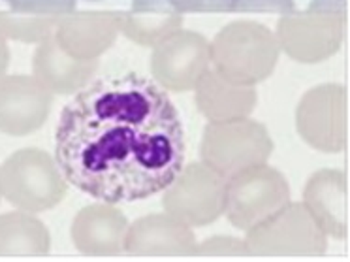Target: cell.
I'll return each mask as SVG.
<instances>
[{
	"label": "cell",
	"mask_w": 350,
	"mask_h": 262,
	"mask_svg": "<svg viewBox=\"0 0 350 262\" xmlns=\"http://www.w3.org/2000/svg\"><path fill=\"white\" fill-rule=\"evenodd\" d=\"M209 46L196 32H175L154 47L152 76L162 87L187 91L202 81L209 62Z\"/></svg>",
	"instance_id": "7"
},
{
	"label": "cell",
	"mask_w": 350,
	"mask_h": 262,
	"mask_svg": "<svg viewBox=\"0 0 350 262\" xmlns=\"http://www.w3.org/2000/svg\"><path fill=\"white\" fill-rule=\"evenodd\" d=\"M187 157L179 112L151 77L104 76L62 108L55 162L66 183L107 204L166 191Z\"/></svg>",
	"instance_id": "1"
},
{
	"label": "cell",
	"mask_w": 350,
	"mask_h": 262,
	"mask_svg": "<svg viewBox=\"0 0 350 262\" xmlns=\"http://www.w3.org/2000/svg\"><path fill=\"white\" fill-rule=\"evenodd\" d=\"M92 2H98V0H92Z\"/></svg>",
	"instance_id": "20"
},
{
	"label": "cell",
	"mask_w": 350,
	"mask_h": 262,
	"mask_svg": "<svg viewBox=\"0 0 350 262\" xmlns=\"http://www.w3.org/2000/svg\"><path fill=\"white\" fill-rule=\"evenodd\" d=\"M17 14H64L76 8L77 0H6Z\"/></svg>",
	"instance_id": "15"
},
{
	"label": "cell",
	"mask_w": 350,
	"mask_h": 262,
	"mask_svg": "<svg viewBox=\"0 0 350 262\" xmlns=\"http://www.w3.org/2000/svg\"><path fill=\"white\" fill-rule=\"evenodd\" d=\"M129 221L113 204H92L83 208L72 223V239L79 253L111 257L124 251Z\"/></svg>",
	"instance_id": "10"
},
{
	"label": "cell",
	"mask_w": 350,
	"mask_h": 262,
	"mask_svg": "<svg viewBox=\"0 0 350 262\" xmlns=\"http://www.w3.org/2000/svg\"><path fill=\"white\" fill-rule=\"evenodd\" d=\"M94 66V61L72 59L55 40H47L34 55V74L40 77V83L57 93L74 91L91 76Z\"/></svg>",
	"instance_id": "12"
},
{
	"label": "cell",
	"mask_w": 350,
	"mask_h": 262,
	"mask_svg": "<svg viewBox=\"0 0 350 262\" xmlns=\"http://www.w3.org/2000/svg\"><path fill=\"white\" fill-rule=\"evenodd\" d=\"M226 179L206 164H191L179 172L167 187L164 209L167 215L189 226H202L217 221L224 213Z\"/></svg>",
	"instance_id": "6"
},
{
	"label": "cell",
	"mask_w": 350,
	"mask_h": 262,
	"mask_svg": "<svg viewBox=\"0 0 350 262\" xmlns=\"http://www.w3.org/2000/svg\"><path fill=\"white\" fill-rule=\"evenodd\" d=\"M206 166L224 176H236L247 168L264 164L271 142L266 131L251 121H226L209 125L204 142Z\"/></svg>",
	"instance_id": "5"
},
{
	"label": "cell",
	"mask_w": 350,
	"mask_h": 262,
	"mask_svg": "<svg viewBox=\"0 0 350 262\" xmlns=\"http://www.w3.org/2000/svg\"><path fill=\"white\" fill-rule=\"evenodd\" d=\"M49 249V231L29 211L0 215V257H44Z\"/></svg>",
	"instance_id": "13"
},
{
	"label": "cell",
	"mask_w": 350,
	"mask_h": 262,
	"mask_svg": "<svg viewBox=\"0 0 350 262\" xmlns=\"http://www.w3.org/2000/svg\"><path fill=\"white\" fill-rule=\"evenodd\" d=\"M2 196L16 208L38 213L55 208L66 194V179L42 149H21L0 168Z\"/></svg>",
	"instance_id": "2"
},
{
	"label": "cell",
	"mask_w": 350,
	"mask_h": 262,
	"mask_svg": "<svg viewBox=\"0 0 350 262\" xmlns=\"http://www.w3.org/2000/svg\"><path fill=\"white\" fill-rule=\"evenodd\" d=\"M8 46H6V42L0 36V76H2V72L6 70V66H8Z\"/></svg>",
	"instance_id": "18"
},
{
	"label": "cell",
	"mask_w": 350,
	"mask_h": 262,
	"mask_svg": "<svg viewBox=\"0 0 350 262\" xmlns=\"http://www.w3.org/2000/svg\"><path fill=\"white\" fill-rule=\"evenodd\" d=\"M245 244L249 254L264 257H319L326 251V234L320 231L304 204H286L251 231Z\"/></svg>",
	"instance_id": "3"
},
{
	"label": "cell",
	"mask_w": 350,
	"mask_h": 262,
	"mask_svg": "<svg viewBox=\"0 0 350 262\" xmlns=\"http://www.w3.org/2000/svg\"><path fill=\"white\" fill-rule=\"evenodd\" d=\"M177 14H215L232 12L236 0H170Z\"/></svg>",
	"instance_id": "16"
},
{
	"label": "cell",
	"mask_w": 350,
	"mask_h": 262,
	"mask_svg": "<svg viewBox=\"0 0 350 262\" xmlns=\"http://www.w3.org/2000/svg\"><path fill=\"white\" fill-rule=\"evenodd\" d=\"M196 247L191 226L167 213L137 219L124 236V251L142 257H194Z\"/></svg>",
	"instance_id": "9"
},
{
	"label": "cell",
	"mask_w": 350,
	"mask_h": 262,
	"mask_svg": "<svg viewBox=\"0 0 350 262\" xmlns=\"http://www.w3.org/2000/svg\"><path fill=\"white\" fill-rule=\"evenodd\" d=\"M196 257H245L249 254V247L243 239L237 238H226V236H219V238H211L204 241L202 246L196 247Z\"/></svg>",
	"instance_id": "14"
},
{
	"label": "cell",
	"mask_w": 350,
	"mask_h": 262,
	"mask_svg": "<svg viewBox=\"0 0 350 262\" xmlns=\"http://www.w3.org/2000/svg\"><path fill=\"white\" fill-rule=\"evenodd\" d=\"M294 12V0H236L232 12Z\"/></svg>",
	"instance_id": "17"
},
{
	"label": "cell",
	"mask_w": 350,
	"mask_h": 262,
	"mask_svg": "<svg viewBox=\"0 0 350 262\" xmlns=\"http://www.w3.org/2000/svg\"><path fill=\"white\" fill-rule=\"evenodd\" d=\"M51 108V94L29 76L0 77V131L21 136L40 129Z\"/></svg>",
	"instance_id": "8"
},
{
	"label": "cell",
	"mask_w": 350,
	"mask_h": 262,
	"mask_svg": "<svg viewBox=\"0 0 350 262\" xmlns=\"http://www.w3.org/2000/svg\"><path fill=\"white\" fill-rule=\"evenodd\" d=\"M290 202L286 179L267 166L239 172L226 181L224 213L239 231H251Z\"/></svg>",
	"instance_id": "4"
},
{
	"label": "cell",
	"mask_w": 350,
	"mask_h": 262,
	"mask_svg": "<svg viewBox=\"0 0 350 262\" xmlns=\"http://www.w3.org/2000/svg\"><path fill=\"white\" fill-rule=\"evenodd\" d=\"M0 198H2V187H0Z\"/></svg>",
	"instance_id": "19"
},
{
	"label": "cell",
	"mask_w": 350,
	"mask_h": 262,
	"mask_svg": "<svg viewBox=\"0 0 350 262\" xmlns=\"http://www.w3.org/2000/svg\"><path fill=\"white\" fill-rule=\"evenodd\" d=\"M304 206L320 231L342 239L347 236V181L342 172L322 170L304 191Z\"/></svg>",
	"instance_id": "11"
}]
</instances>
